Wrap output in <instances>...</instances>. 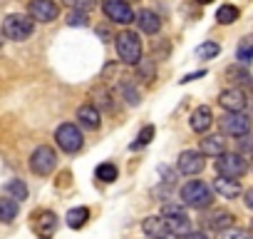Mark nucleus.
Listing matches in <instances>:
<instances>
[{
  "mask_svg": "<svg viewBox=\"0 0 253 239\" xmlns=\"http://www.w3.org/2000/svg\"><path fill=\"white\" fill-rule=\"evenodd\" d=\"M137 67H139V80H154V60L152 58H142L139 62H137Z\"/></svg>",
  "mask_w": 253,
  "mask_h": 239,
  "instance_id": "nucleus-30",
  "label": "nucleus"
},
{
  "mask_svg": "<svg viewBox=\"0 0 253 239\" xmlns=\"http://www.w3.org/2000/svg\"><path fill=\"white\" fill-rule=\"evenodd\" d=\"M114 48H117V58L124 62V65H137L142 60V40H139V33H132V30H124L114 38Z\"/></svg>",
  "mask_w": 253,
  "mask_h": 239,
  "instance_id": "nucleus-2",
  "label": "nucleus"
},
{
  "mask_svg": "<svg viewBox=\"0 0 253 239\" xmlns=\"http://www.w3.org/2000/svg\"><path fill=\"white\" fill-rule=\"evenodd\" d=\"M57 224H60L57 222V214L50 212V209H45V212H40L35 217V232H38L40 239H52L55 232H57Z\"/></svg>",
  "mask_w": 253,
  "mask_h": 239,
  "instance_id": "nucleus-13",
  "label": "nucleus"
},
{
  "mask_svg": "<svg viewBox=\"0 0 253 239\" xmlns=\"http://www.w3.org/2000/svg\"><path fill=\"white\" fill-rule=\"evenodd\" d=\"M196 3H201V5H209V3H211V0H196Z\"/></svg>",
  "mask_w": 253,
  "mask_h": 239,
  "instance_id": "nucleus-40",
  "label": "nucleus"
},
{
  "mask_svg": "<svg viewBox=\"0 0 253 239\" xmlns=\"http://www.w3.org/2000/svg\"><path fill=\"white\" fill-rule=\"evenodd\" d=\"M213 189L218 192V197H223V199H236V197H241V184H238V179H231V177H216L213 179Z\"/></svg>",
  "mask_w": 253,
  "mask_h": 239,
  "instance_id": "nucleus-14",
  "label": "nucleus"
},
{
  "mask_svg": "<svg viewBox=\"0 0 253 239\" xmlns=\"http://www.w3.org/2000/svg\"><path fill=\"white\" fill-rule=\"evenodd\" d=\"M87 219H89V209H87V207H75V209H70L67 217H65V222H67L70 229H82V227L87 224Z\"/></svg>",
  "mask_w": 253,
  "mask_h": 239,
  "instance_id": "nucleus-22",
  "label": "nucleus"
},
{
  "mask_svg": "<svg viewBox=\"0 0 253 239\" xmlns=\"http://www.w3.org/2000/svg\"><path fill=\"white\" fill-rule=\"evenodd\" d=\"M167 219V232L174 234V237H186L191 232V219L189 214H174V217H164Z\"/></svg>",
  "mask_w": 253,
  "mask_h": 239,
  "instance_id": "nucleus-19",
  "label": "nucleus"
},
{
  "mask_svg": "<svg viewBox=\"0 0 253 239\" xmlns=\"http://www.w3.org/2000/svg\"><path fill=\"white\" fill-rule=\"evenodd\" d=\"M142 232L147 234V237H167L169 232H167V219L164 217H147L144 222H142Z\"/></svg>",
  "mask_w": 253,
  "mask_h": 239,
  "instance_id": "nucleus-20",
  "label": "nucleus"
},
{
  "mask_svg": "<svg viewBox=\"0 0 253 239\" xmlns=\"http://www.w3.org/2000/svg\"><path fill=\"white\" fill-rule=\"evenodd\" d=\"M199 152L204 157H218V155L226 152V140L221 135H209L199 142Z\"/></svg>",
  "mask_w": 253,
  "mask_h": 239,
  "instance_id": "nucleus-16",
  "label": "nucleus"
},
{
  "mask_svg": "<svg viewBox=\"0 0 253 239\" xmlns=\"http://www.w3.org/2000/svg\"><path fill=\"white\" fill-rule=\"evenodd\" d=\"M28 15L38 23H52L60 15V8L55 0H30L28 3Z\"/></svg>",
  "mask_w": 253,
  "mask_h": 239,
  "instance_id": "nucleus-9",
  "label": "nucleus"
},
{
  "mask_svg": "<svg viewBox=\"0 0 253 239\" xmlns=\"http://www.w3.org/2000/svg\"><path fill=\"white\" fill-rule=\"evenodd\" d=\"M213 167H216V172H218L221 177L238 179V177L246 175L248 162H246V157H243L241 152H223V155L216 157V165H213Z\"/></svg>",
  "mask_w": 253,
  "mask_h": 239,
  "instance_id": "nucleus-6",
  "label": "nucleus"
},
{
  "mask_svg": "<svg viewBox=\"0 0 253 239\" xmlns=\"http://www.w3.org/2000/svg\"><path fill=\"white\" fill-rule=\"evenodd\" d=\"M226 75H228V77H233L236 82H243V85H251V80H253L246 70H238V67H228V72H226Z\"/></svg>",
  "mask_w": 253,
  "mask_h": 239,
  "instance_id": "nucleus-35",
  "label": "nucleus"
},
{
  "mask_svg": "<svg viewBox=\"0 0 253 239\" xmlns=\"http://www.w3.org/2000/svg\"><path fill=\"white\" fill-rule=\"evenodd\" d=\"M55 142H57V147H60L62 152L75 155V152L82 150L84 137H82V132H80L77 125H72V122H62V125L55 130Z\"/></svg>",
  "mask_w": 253,
  "mask_h": 239,
  "instance_id": "nucleus-5",
  "label": "nucleus"
},
{
  "mask_svg": "<svg viewBox=\"0 0 253 239\" xmlns=\"http://www.w3.org/2000/svg\"><path fill=\"white\" fill-rule=\"evenodd\" d=\"M62 3L70 10H77V13H92L97 8V0H62Z\"/></svg>",
  "mask_w": 253,
  "mask_h": 239,
  "instance_id": "nucleus-29",
  "label": "nucleus"
},
{
  "mask_svg": "<svg viewBox=\"0 0 253 239\" xmlns=\"http://www.w3.org/2000/svg\"><path fill=\"white\" fill-rule=\"evenodd\" d=\"M77 120H80L82 127L97 130V127L102 125V112H99L94 105H82V107H77Z\"/></svg>",
  "mask_w": 253,
  "mask_h": 239,
  "instance_id": "nucleus-15",
  "label": "nucleus"
},
{
  "mask_svg": "<svg viewBox=\"0 0 253 239\" xmlns=\"http://www.w3.org/2000/svg\"><path fill=\"white\" fill-rule=\"evenodd\" d=\"M18 212H20V202H15L8 194L0 199V222H3V224H10L18 217Z\"/></svg>",
  "mask_w": 253,
  "mask_h": 239,
  "instance_id": "nucleus-21",
  "label": "nucleus"
},
{
  "mask_svg": "<svg viewBox=\"0 0 253 239\" xmlns=\"http://www.w3.org/2000/svg\"><path fill=\"white\" fill-rule=\"evenodd\" d=\"M189 125H191V130H194L196 135H204V132H209V130H211V125H213V112H211V107H209V105H201V107H196V110L191 112Z\"/></svg>",
  "mask_w": 253,
  "mask_h": 239,
  "instance_id": "nucleus-12",
  "label": "nucleus"
},
{
  "mask_svg": "<svg viewBox=\"0 0 253 239\" xmlns=\"http://www.w3.org/2000/svg\"><path fill=\"white\" fill-rule=\"evenodd\" d=\"M221 239H253V234L248 229H241V227H228L221 232Z\"/></svg>",
  "mask_w": 253,
  "mask_h": 239,
  "instance_id": "nucleus-32",
  "label": "nucleus"
},
{
  "mask_svg": "<svg viewBox=\"0 0 253 239\" xmlns=\"http://www.w3.org/2000/svg\"><path fill=\"white\" fill-rule=\"evenodd\" d=\"M117 175H119V172H117V167H114L112 162H104V165H99V167L94 170V177H97L99 182H107V184H109V182H114V179H117Z\"/></svg>",
  "mask_w": 253,
  "mask_h": 239,
  "instance_id": "nucleus-28",
  "label": "nucleus"
},
{
  "mask_svg": "<svg viewBox=\"0 0 253 239\" xmlns=\"http://www.w3.org/2000/svg\"><path fill=\"white\" fill-rule=\"evenodd\" d=\"M251 117H253V105H251Z\"/></svg>",
  "mask_w": 253,
  "mask_h": 239,
  "instance_id": "nucleus-42",
  "label": "nucleus"
},
{
  "mask_svg": "<svg viewBox=\"0 0 253 239\" xmlns=\"http://www.w3.org/2000/svg\"><path fill=\"white\" fill-rule=\"evenodd\" d=\"M152 137H154V125H147L139 135H137V140L132 142V150H139V147H147L149 142H152Z\"/></svg>",
  "mask_w": 253,
  "mask_h": 239,
  "instance_id": "nucleus-31",
  "label": "nucleus"
},
{
  "mask_svg": "<svg viewBox=\"0 0 253 239\" xmlns=\"http://www.w3.org/2000/svg\"><path fill=\"white\" fill-rule=\"evenodd\" d=\"M119 92H122V97L126 100V105H139V102H142V95H139V90L134 87L132 80H122V82H119Z\"/></svg>",
  "mask_w": 253,
  "mask_h": 239,
  "instance_id": "nucleus-24",
  "label": "nucleus"
},
{
  "mask_svg": "<svg viewBox=\"0 0 253 239\" xmlns=\"http://www.w3.org/2000/svg\"><path fill=\"white\" fill-rule=\"evenodd\" d=\"M181 239H209V237H206L204 232H194V229H191V232H189L186 237H181Z\"/></svg>",
  "mask_w": 253,
  "mask_h": 239,
  "instance_id": "nucleus-39",
  "label": "nucleus"
},
{
  "mask_svg": "<svg viewBox=\"0 0 253 239\" xmlns=\"http://www.w3.org/2000/svg\"><path fill=\"white\" fill-rule=\"evenodd\" d=\"M233 222H236V217H233L231 212H226V209H213V212L206 217V224H209V229H213V232H223V229L233 227Z\"/></svg>",
  "mask_w": 253,
  "mask_h": 239,
  "instance_id": "nucleus-18",
  "label": "nucleus"
},
{
  "mask_svg": "<svg viewBox=\"0 0 253 239\" xmlns=\"http://www.w3.org/2000/svg\"><path fill=\"white\" fill-rule=\"evenodd\" d=\"M154 239H167V237H154Z\"/></svg>",
  "mask_w": 253,
  "mask_h": 239,
  "instance_id": "nucleus-43",
  "label": "nucleus"
},
{
  "mask_svg": "<svg viewBox=\"0 0 253 239\" xmlns=\"http://www.w3.org/2000/svg\"><path fill=\"white\" fill-rule=\"evenodd\" d=\"M126 3H129V0H126Z\"/></svg>",
  "mask_w": 253,
  "mask_h": 239,
  "instance_id": "nucleus-44",
  "label": "nucleus"
},
{
  "mask_svg": "<svg viewBox=\"0 0 253 239\" xmlns=\"http://www.w3.org/2000/svg\"><path fill=\"white\" fill-rule=\"evenodd\" d=\"M251 125H253V117L246 115L243 110L241 112H226L223 117H218L221 135H228V137H241V135L251 132Z\"/></svg>",
  "mask_w": 253,
  "mask_h": 239,
  "instance_id": "nucleus-4",
  "label": "nucleus"
},
{
  "mask_svg": "<svg viewBox=\"0 0 253 239\" xmlns=\"http://www.w3.org/2000/svg\"><path fill=\"white\" fill-rule=\"evenodd\" d=\"M67 25L70 28H84L87 25V13H77V10H70V15H67Z\"/></svg>",
  "mask_w": 253,
  "mask_h": 239,
  "instance_id": "nucleus-34",
  "label": "nucleus"
},
{
  "mask_svg": "<svg viewBox=\"0 0 253 239\" xmlns=\"http://www.w3.org/2000/svg\"><path fill=\"white\" fill-rule=\"evenodd\" d=\"M218 105H221L226 112H241V110H246L248 97H246V92H243L241 87H228V90H223V92L218 95Z\"/></svg>",
  "mask_w": 253,
  "mask_h": 239,
  "instance_id": "nucleus-11",
  "label": "nucleus"
},
{
  "mask_svg": "<svg viewBox=\"0 0 253 239\" xmlns=\"http://www.w3.org/2000/svg\"><path fill=\"white\" fill-rule=\"evenodd\" d=\"M236 60H238L241 65H248V62L253 60V35H246V38L238 43V48H236Z\"/></svg>",
  "mask_w": 253,
  "mask_h": 239,
  "instance_id": "nucleus-23",
  "label": "nucleus"
},
{
  "mask_svg": "<svg viewBox=\"0 0 253 239\" xmlns=\"http://www.w3.org/2000/svg\"><path fill=\"white\" fill-rule=\"evenodd\" d=\"M243 202H246V207H248V209H253V187L243 192Z\"/></svg>",
  "mask_w": 253,
  "mask_h": 239,
  "instance_id": "nucleus-38",
  "label": "nucleus"
},
{
  "mask_svg": "<svg viewBox=\"0 0 253 239\" xmlns=\"http://www.w3.org/2000/svg\"><path fill=\"white\" fill-rule=\"evenodd\" d=\"M218 53H221V45L213 43V40H206V43H201V45L196 48V58H201V60H211V58H216Z\"/></svg>",
  "mask_w": 253,
  "mask_h": 239,
  "instance_id": "nucleus-27",
  "label": "nucleus"
},
{
  "mask_svg": "<svg viewBox=\"0 0 253 239\" xmlns=\"http://www.w3.org/2000/svg\"><path fill=\"white\" fill-rule=\"evenodd\" d=\"M176 170L186 177H194L204 170V155L199 150H184L176 160Z\"/></svg>",
  "mask_w": 253,
  "mask_h": 239,
  "instance_id": "nucleus-10",
  "label": "nucleus"
},
{
  "mask_svg": "<svg viewBox=\"0 0 253 239\" xmlns=\"http://www.w3.org/2000/svg\"><path fill=\"white\" fill-rule=\"evenodd\" d=\"M206 75V70H199V72H189V75H184L179 82H191V80H199V77H204Z\"/></svg>",
  "mask_w": 253,
  "mask_h": 239,
  "instance_id": "nucleus-37",
  "label": "nucleus"
},
{
  "mask_svg": "<svg viewBox=\"0 0 253 239\" xmlns=\"http://www.w3.org/2000/svg\"><path fill=\"white\" fill-rule=\"evenodd\" d=\"M134 23H137V25H139V30H142V33H147V35H154V33H159V28H162L159 15H157V13H152V10H139V13L134 15Z\"/></svg>",
  "mask_w": 253,
  "mask_h": 239,
  "instance_id": "nucleus-17",
  "label": "nucleus"
},
{
  "mask_svg": "<svg viewBox=\"0 0 253 239\" xmlns=\"http://www.w3.org/2000/svg\"><path fill=\"white\" fill-rule=\"evenodd\" d=\"M181 202L191 209H209L213 204V192L206 182L201 179H191L181 187Z\"/></svg>",
  "mask_w": 253,
  "mask_h": 239,
  "instance_id": "nucleus-1",
  "label": "nucleus"
},
{
  "mask_svg": "<svg viewBox=\"0 0 253 239\" xmlns=\"http://www.w3.org/2000/svg\"><path fill=\"white\" fill-rule=\"evenodd\" d=\"M174 214H186V209L181 204H176V202H167L162 207V217H174Z\"/></svg>",
  "mask_w": 253,
  "mask_h": 239,
  "instance_id": "nucleus-36",
  "label": "nucleus"
},
{
  "mask_svg": "<svg viewBox=\"0 0 253 239\" xmlns=\"http://www.w3.org/2000/svg\"><path fill=\"white\" fill-rule=\"evenodd\" d=\"M35 30V20L30 15H20V13H13L3 20V35L8 40H15V43H23L33 35Z\"/></svg>",
  "mask_w": 253,
  "mask_h": 239,
  "instance_id": "nucleus-3",
  "label": "nucleus"
},
{
  "mask_svg": "<svg viewBox=\"0 0 253 239\" xmlns=\"http://www.w3.org/2000/svg\"><path fill=\"white\" fill-rule=\"evenodd\" d=\"M102 10H104V15H107L112 23H117V25H129V23H134V15H137L126 0H104Z\"/></svg>",
  "mask_w": 253,
  "mask_h": 239,
  "instance_id": "nucleus-8",
  "label": "nucleus"
},
{
  "mask_svg": "<svg viewBox=\"0 0 253 239\" xmlns=\"http://www.w3.org/2000/svg\"><path fill=\"white\" fill-rule=\"evenodd\" d=\"M5 194L13 197L15 202H25V199H28V184H25L23 179H10V182L5 184Z\"/></svg>",
  "mask_w": 253,
  "mask_h": 239,
  "instance_id": "nucleus-25",
  "label": "nucleus"
},
{
  "mask_svg": "<svg viewBox=\"0 0 253 239\" xmlns=\"http://www.w3.org/2000/svg\"><path fill=\"white\" fill-rule=\"evenodd\" d=\"M238 8L236 5H221L218 10H216V20L221 23V25H231V23H236L238 20Z\"/></svg>",
  "mask_w": 253,
  "mask_h": 239,
  "instance_id": "nucleus-26",
  "label": "nucleus"
},
{
  "mask_svg": "<svg viewBox=\"0 0 253 239\" xmlns=\"http://www.w3.org/2000/svg\"><path fill=\"white\" fill-rule=\"evenodd\" d=\"M55 167H57V155H55L52 147L40 145V147L33 150V155H30V172H33V175L47 177V175L55 172Z\"/></svg>",
  "mask_w": 253,
  "mask_h": 239,
  "instance_id": "nucleus-7",
  "label": "nucleus"
},
{
  "mask_svg": "<svg viewBox=\"0 0 253 239\" xmlns=\"http://www.w3.org/2000/svg\"><path fill=\"white\" fill-rule=\"evenodd\" d=\"M238 140V152L241 155H253V132H246V135H241V137H236Z\"/></svg>",
  "mask_w": 253,
  "mask_h": 239,
  "instance_id": "nucleus-33",
  "label": "nucleus"
},
{
  "mask_svg": "<svg viewBox=\"0 0 253 239\" xmlns=\"http://www.w3.org/2000/svg\"><path fill=\"white\" fill-rule=\"evenodd\" d=\"M251 170H253V155H251Z\"/></svg>",
  "mask_w": 253,
  "mask_h": 239,
  "instance_id": "nucleus-41",
  "label": "nucleus"
}]
</instances>
